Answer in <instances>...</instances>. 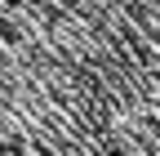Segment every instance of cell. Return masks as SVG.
I'll list each match as a JSON object with an SVG mask.
<instances>
[{"label":"cell","mask_w":160,"mask_h":156,"mask_svg":"<svg viewBox=\"0 0 160 156\" xmlns=\"http://www.w3.org/2000/svg\"><path fill=\"white\" fill-rule=\"evenodd\" d=\"M0 156H160V0H0Z\"/></svg>","instance_id":"6da1fadb"}]
</instances>
